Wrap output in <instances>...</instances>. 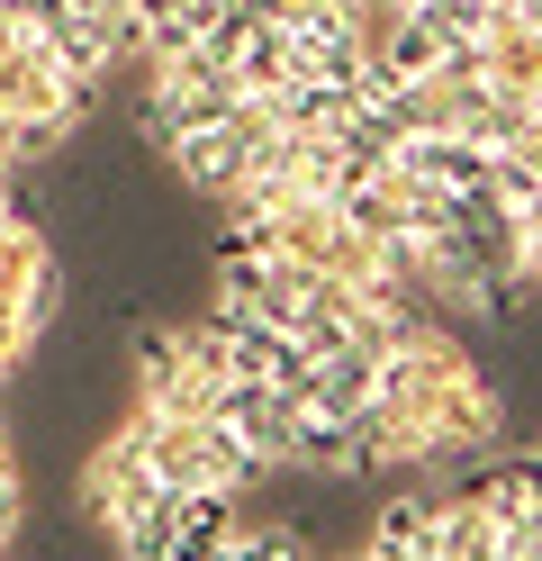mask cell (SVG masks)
<instances>
[{"label": "cell", "instance_id": "obj_1", "mask_svg": "<svg viewBox=\"0 0 542 561\" xmlns=\"http://www.w3.org/2000/svg\"><path fill=\"white\" fill-rule=\"evenodd\" d=\"M253 146H263V136H244V118L227 110L217 127H181V136H172V163H181V182H191L199 199H227V191L244 182Z\"/></svg>", "mask_w": 542, "mask_h": 561}, {"label": "cell", "instance_id": "obj_2", "mask_svg": "<svg viewBox=\"0 0 542 561\" xmlns=\"http://www.w3.org/2000/svg\"><path fill=\"white\" fill-rule=\"evenodd\" d=\"M380 399V354L371 344H335V354H316V371H308V408L316 416H361Z\"/></svg>", "mask_w": 542, "mask_h": 561}, {"label": "cell", "instance_id": "obj_3", "mask_svg": "<svg viewBox=\"0 0 542 561\" xmlns=\"http://www.w3.org/2000/svg\"><path fill=\"white\" fill-rule=\"evenodd\" d=\"M434 535H443V499H389L371 516V552L380 561H434Z\"/></svg>", "mask_w": 542, "mask_h": 561}, {"label": "cell", "instance_id": "obj_4", "mask_svg": "<svg viewBox=\"0 0 542 561\" xmlns=\"http://www.w3.org/2000/svg\"><path fill=\"white\" fill-rule=\"evenodd\" d=\"M118 561H172V543H154V535H145V543H118Z\"/></svg>", "mask_w": 542, "mask_h": 561}, {"label": "cell", "instance_id": "obj_5", "mask_svg": "<svg viewBox=\"0 0 542 561\" xmlns=\"http://www.w3.org/2000/svg\"><path fill=\"white\" fill-rule=\"evenodd\" d=\"M506 10H516V19H524V27H542V0H506Z\"/></svg>", "mask_w": 542, "mask_h": 561}]
</instances>
